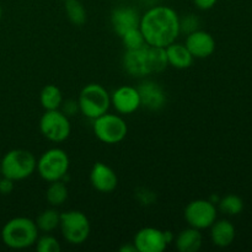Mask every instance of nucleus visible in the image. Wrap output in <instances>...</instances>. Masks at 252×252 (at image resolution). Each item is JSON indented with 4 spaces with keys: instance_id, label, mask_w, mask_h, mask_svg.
<instances>
[{
    "instance_id": "8",
    "label": "nucleus",
    "mask_w": 252,
    "mask_h": 252,
    "mask_svg": "<svg viewBox=\"0 0 252 252\" xmlns=\"http://www.w3.org/2000/svg\"><path fill=\"white\" fill-rule=\"evenodd\" d=\"M39 130L49 142L62 143L70 135L71 125L68 116L61 110L44 111L39 120Z\"/></svg>"
},
{
    "instance_id": "4",
    "label": "nucleus",
    "mask_w": 252,
    "mask_h": 252,
    "mask_svg": "<svg viewBox=\"0 0 252 252\" xmlns=\"http://www.w3.org/2000/svg\"><path fill=\"white\" fill-rule=\"evenodd\" d=\"M78 103L81 115L94 121L108 112L111 107V94L100 84H88L81 89Z\"/></svg>"
},
{
    "instance_id": "7",
    "label": "nucleus",
    "mask_w": 252,
    "mask_h": 252,
    "mask_svg": "<svg viewBox=\"0 0 252 252\" xmlns=\"http://www.w3.org/2000/svg\"><path fill=\"white\" fill-rule=\"evenodd\" d=\"M93 129L100 142L105 144H117L127 137L128 126L121 116L106 112L94 120Z\"/></svg>"
},
{
    "instance_id": "21",
    "label": "nucleus",
    "mask_w": 252,
    "mask_h": 252,
    "mask_svg": "<svg viewBox=\"0 0 252 252\" xmlns=\"http://www.w3.org/2000/svg\"><path fill=\"white\" fill-rule=\"evenodd\" d=\"M39 102L44 111L59 110L62 102H63V95H62L61 89L53 84L46 85L39 94Z\"/></svg>"
},
{
    "instance_id": "23",
    "label": "nucleus",
    "mask_w": 252,
    "mask_h": 252,
    "mask_svg": "<svg viewBox=\"0 0 252 252\" xmlns=\"http://www.w3.org/2000/svg\"><path fill=\"white\" fill-rule=\"evenodd\" d=\"M65 14L74 26H83L86 22V10L80 0H66Z\"/></svg>"
},
{
    "instance_id": "30",
    "label": "nucleus",
    "mask_w": 252,
    "mask_h": 252,
    "mask_svg": "<svg viewBox=\"0 0 252 252\" xmlns=\"http://www.w3.org/2000/svg\"><path fill=\"white\" fill-rule=\"evenodd\" d=\"M15 189V181L7 179V177L2 176V179H0V193L6 196L10 194Z\"/></svg>"
},
{
    "instance_id": "22",
    "label": "nucleus",
    "mask_w": 252,
    "mask_h": 252,
    "mask_svg": "<svg viewBox=\"0 0 252 252\" xmlns=\"http://www.w3.org/2000/svg\"><path fill=\"white\" fill-rule=\"evenodd\" d=\"M59 221H61V213L54 207L42 211L34 219L37 229L42 233H52L56 229H58Z\"/></svg>"
},
{
    "instance_id": "9",
    "label": "nucleus",
    "mask_w": 252,
    "mask_h": 252,
    "mask_svg": "<svg viewBox=\"0 0 252 252\" xmlns=\"http://www.w3.org/2000/svg\"><path fill=\"white\" fill-rule=\"evenodd\" d=\"M189 226L198 230L209 229L218 218V209L209 199H194L191 201L184 212Z\"/></svg>"
},
{
    "instance_id": "5",
    "label": "nucleus",
    "mask_w": 252,
    "mask_h": 252,
    "mask_svg": "<svg viewBox=\"0 0 252 252\" xmlns=\"http://www.w3.org/2000/svg\"><path fill=\"white\" fill-rule=\"evenodd\" d=\"M69 167H70V160L68 154L61 148H51L46 150L37 160L36 165L37 172L46 182L65 179Z\"/></svg>"
},
{
    "instance_id": "34",
    "label": "nucleus",
    "mask_w": 252,
    "mask_h": 252,
    "mask_svg": "<svg viewBox=\"0 0 252 252\" xmlns=\"http://www.w3.org/2000/svg\"><path fill=\"white\" fill-rule=\"evenodd\" d=\"M63 1H66V0H63Z\"/></svg>"
},
{
    "instance_id": "32",
    "label": "nucleus",
    "mask_w": 252,
    "mask_h": 252,
    "mask_svg": "<svg viewBox=\"0 0 252 252\" xmlns=\"http://www.w3.org/2000/svg\"><path fill=\"white\" fill-rule=\"evenodd\" d=\"M120 252H138L137 249H135L134 244H126V245L121 246L120 248Z\"/></svg>"
},
{
    "instance_id": "24",
    "label": "nucleus",
    "mask_w": 252,
    "mask_h": 252,
    "mask_svg": "<svg viewBox=\"0 0 252 252\" xmlns=\"http://www.w3.org/2000/svg\"><path fill=\"white\" fill-rule=\"evenodd\" d=\"M219 211L226 216H239L244 209V201L236 194H226L218 202Z\"/></svg>"
},
{
    "instance_id": "27",
    "label": "nucleus",
    "mask_w": 252,
    "mask_h": 252,
    "mask_svg": "<svg viewBox=\"0 0 252 252\" xmlns=\"http://www.w3.org/2000/svg\"><path fill=\"white\" fill-rule=\"evenodd\" d=\"M34 246L38 252H61L62 250L58 239L49 235V233H44L42 236H38Z\"/></svg>"
},
{
    "instance_id": "15",
    "label": "nucleus",
    "mask_w": 252,
    "mask_h": 252,
    "mask_svg": "<svg viewBox=\"0 0 252 252\" xmlns=\"http://www.w3.org/2000/svg\"><path fill=\"white\" fill-rule=\"evenodd\" d=\"M140 103L149 111H159L166 105V94L158 83L153 80H144L138 86Z\"/></svg>"
},
{
    "instance_id": "29",
    "label": "nucleus",
    "mask_w": 252,
    "mask_h": 252,
    "mask_svg": "<svg viewBox=\"0 0 252 252\" xmlns=\"http://www.w3.org/2000/svg\"><path fill=\"white\" fill-rule=\"evenodd\" d=\"M59 110L64 113L68 117H73L76 113L80 112V108H79L78 100H73V98H68V100H63L62 102L61 108Z\"/></svg>"
},
{
    "instance_id": "19",
    "label": "nucleus",
    "mask_w": 252,
    "mask_h": 252,
    "mask_svg": "<svg viewBox=\"0 0 252 252\" xmlns=\"http://www.w3.org/2000/svg\"><path fill=\"white\" fill-rule=\"evenodd\" d=\"M165 52H166L167 63L175 69H187L193 63L194 58L184 43L174 42L165 47Z\"/></svg>"
},
{
    "instance_id": "28",
    "label": "nucleus",
    "mask_w": 252,
    "mask_h": 252,
    "mask_svg": "<svg viewBox=\"0 0 252 252\" xmlns=\"http://www.w3.org/2000/svg\"><path fill=\"white\" fill-rule=\"evenodd\" d=\"M199 30V19L194 14H189L185 17H180V31L189 34Z\"/></svg>"
},
{
    "instance_id": "25",
    "label": "nucleus",
    "mask_w": 252,
    "mask_h": 252,
    "mask_svg": "<svg viewBox=\"0 0 252 252\" xmlns=\"http://www.w3.org/2000/svg\"><path fill=\"white\" fill-rule=\"evenodd\" d=\"M121 38H122V43L123 46H125L126 51L139 49L147 44L145 43V39L144 37H143V33L139 30V27L127 31L125 34L121 36Z\"/></svg>"
},
{
    "instance_id": "31",
    "label": "nucleus",
    "mask_w": 252,
    "mask_h": 252,
    "mask_svg": "<svg viewBox=\"0 0 252 252\" xmlns=\"http://www.w3.org/2000/svg\"><path fill=\"white\" fill-rule=\"evenodd\" d=\"M218 0H193L194 5L198 7L199 10H209L214 7Z\"/></svg>"
},
{
    "instance_id": "20",
    "label": "nucleus",
    "mask_w": 252,
    "mask_h": 252,
    "mask_svg": "<svg viewBox=\"0 0 252 252\" xmlns=\"http://www.w3.org/2000/svg\"><path fill=\"white\" fill-rule=\"evenodd\" d=\"M69 196V189L63 180L49 182L46 189V201L51 207L58 208L63 206Z\"/></svg>"
},
{
    "instance_id": "3",
    "label": "nucleus",
    "mask_w": 252,
    "mask_h": 252,
    "mask_svg": "<svg viewBox=\"0 0 252 252\" xmlns=\"http://www.w3.org/2000/svg\"><path fill=\"white\" fill-rule=\"evenodd\" d=\"M37 160L31 152L12 149L0 159V174L12 181H22L36 171Z\"/></svg>"
},
{
    "instance_id": "14",
    "label": "nucleus",
    "mask_w": 252,
    "mask_h": 252,
    "mask_svg": "<svg viewBox=\"0 0 252 252\" xmlns=\"http://www.w3.org/2000/svg\"><path fill=\"white\" fill-rule=\"evenodd\" d=\"M91 186L101 193H111L118 185V177L112 167L105 162L97 161L93 165L90 171Z\"/></svg>"
},
{
    "instance_id": "12",
    "label": "nucleus",
    "mask_w": 252,
    "mask_h": 252,
    "mask_svg": "<svg viewBox=\"0 0 252 252\" xmlns=\"http://www.w3.org/2000/svg\"><path fill=\"white\" fill-rule=\"evenodd\" d=\"M111 105L120 115H132L142 107L138 89L123 85L111 94Z\"/></svg>"
},
{
    "instance_id": "10",
    "label": "nucleus",
    "mask_w": 252,
    "mask_h": 252,
    "mask_svg": "<svg viewBox=\"0 0 252 252\" xmlns=\"http://www.w3.org/2000/svg\"><path fill=\"white\" fill-rule=\"evenodd\" d=\"M122 66L132 78L140 79L153 74L150 47L145 44L139 49L126 51L122 57Z\"/></svg>"
},
{
    "instance_id": "17",
    "label": "nucleus",
    "mask_w": 252,
    "mask_h": 252,
    "mask_svg": "<svg viewBox=\"0 0 252 252\" xmlns=\"http://www.w3.org/2000/svg\"><path fill=\"white\" fill-rule=\"evenodd\" d=\"M209 229H211V240L217 248H228L235 240V226L228 219H220V220L217 219Z\"/></svg>"
},
{
    "instance_id": "6",
    "label": "nucleus",
    "mask_w": 252,
    "mask_h": 252,
    "mask_svg": "<svg viewBox=\"0 0 252 252\" xmlns=\"http://www.w3.org/2000/svg\"><path fill=\"white\" fill-rule=\"evenodd\" d=\"M59 229L64 240L70 245H83L91 233V224L86 214L80 211L61 213Z\"/></svg>"
},
{
    "instance_id": "2",
    "label": "nucleus",
    "mask_w": 252,
    "mask_h": 252,
    "mask_svg": "<svg viewBox=\"0 0 252 252\" xmlns=\"http://www.w3.org/2000/svg\"><path fill=\"white\" fill-rule=\"evenodd\" d=\"M36 223L27 217H15L4 224L1 240L5 246L12 250H24L36 244L38 239Z\"/></svg>"
},
{
    "instance_id": "18",
    "label": "nucleus",
    "mask_w": 252,
    "mask_h": 252,
    "mask_svg": "<svg viewBox=\"0 0 252 252\" xmlns=\"http://www.w3.org/2000/svg\"><path fill=\"white\" fill-rule=\"evenodd\" d=\"M175 246L180 252H197L203 245L201 230L189 226L175 236Z\"/></svg>"
},
{
    "instance_id": "33",
    "label": "nucleus",
    "mask_w": 252,
    "mask_h": 252,
    "mask_svg": "<svg viewBox=\"0 0 252 252\" xmlns=\"http://www.w3.org/2000/svg\"><path fill=\"white\" fill-rule=\"evenodd\" d=\"M1 16H2V10H1V6H0V20H1Z\"/></svg>"
},
{
    "instance_id": "1",
    "label": "nucleus",
    "mask_w": 252,
    "mask_h": 252,
    "mask_svg": "<svg viewBox=\"0 0 252 252\" xmlns=\"http://www.w3.org/2000/svg\"><path fill=\"white\" fill-rule=\"evenodd\" d=\"M139 30L148 46L165 48L181 33L180 16L170 6H153L140 16Z\"/></svg>"
},
{
    "instance_id": "13",
    "label": "nucleus",
    "mask_w": 252,
    "mask_h": 252,
    "mask_svg": "<svg viewBox=\"0 0 252 252\" xmlns=\"http://www.w3.org/2000/svg\"><path fill=\"white\" fill-rule=\"evenodd\" d=\"M185 46L193 58L204 59L211 57L216 51V39L209 32L196 30L187 34Z\"/></svg>"
},
{
    "instance_id": "16",
    "label": "nucleus",
    "mask_w": 252,
    "mask_h": 252,
    "mask_svg": "<svg viewBox=\"0 0 252 252\" xmlns=\"http://www.w3.org/2000/svg\"><path fill=\"white\" fill-rule=\"evenodd\" d=\"M139 12L130 6L116 7L111 12V25L120 37L129 30L139 27Z\"/></svg>"
},
{
    "instance_id": "11",
    "label": "nucleus",
    "mask_w": 252,
    "mask_h": 252,
    "mask_svg": "<svg viewBox=\"0 0 252 252\" xmlns=\"http://www.w3.org/2000/svg\"><path fill=\"white\" fill-rule=\"evenodd\" d=\"M133 244L138 252H162L166 250L169 245L165 239L164 230H160L154 226H145L139 229L135 233Z\"/></svg>"
},
{
    "instance_id": "26",
    "label": "nucleus",
    "mask_w": 252,
    "mask_h": 252,
    "mask_svg": "<svg viewBox=\"0 0 252 252\" xmlns=\"http://www.w3.org/2000/svg\"><path fill=\"white\" fill-rule=\"evenodd\" d=\"M150 47V58H152V66H153V74L154 73H161L167 68L169 63H167L166 52L165 48L161 47Z\"/></svg>"
}]
</instances>
